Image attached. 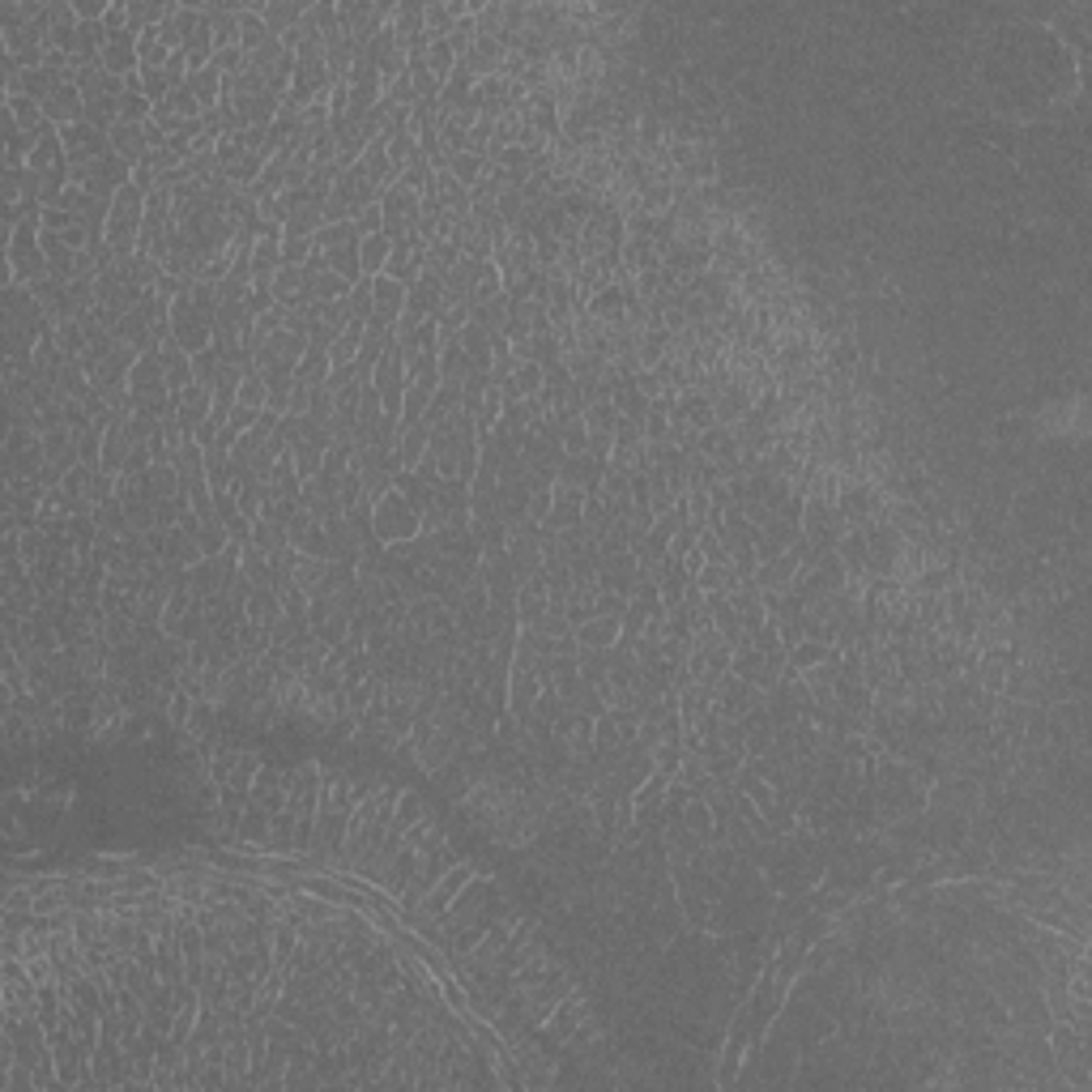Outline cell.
I'll return each mask as SVG.
<instances>
[{"label": "cell", "mask_w": 1092, "mask_h": 1092, "mask_svg": "<svg viewBox=\"0 0 1092 1092\" xmlns=\"http://www.w3.org/2000/svg\"><path fill=\"white\" fill-rule=\"evenodd\" d=\"M222 367H226V359H222L218 346L197 350V355H192V385L214 388V385H218V376H222Z\"/></svg>", "instance_id": "24"}, {"label": "cell", "mask_w": 1092, "mask_h": 1092, "mask_svg": "<svg viewBox=\"0 0 1092 1092\" xmlns=\"http://www.w3.org/2000/svg\"><path fill=\"white\" fill-rule=\"evenodd\" d=\"M418 521H422V512H418L415 503H410V500L393 487L388 496H380V500H376V512H372V538H376L380 546L410 542V538H418Z\"/></svg>", "instance_id": "1"}, {"label": "cell", "mask_w": 1092, "mask_h": 1092, "mask_svg": "<svg viewBox=\"0 0 1092 1092\" xmlns=\"http://www.w3.org/2000/svg\"><path fill=\"white\" fill-rule=\"evenodd\" d=\"M388 256H393V240L385 231L359 240V261H363V277H380L388 270Z\"/></svg>", "instance_id": "15"}, {"label": "cell", "mask_w": 1092, "mask_h": 1092, "mask_svg": "<svg viewBox=\"0 0 1092 1092\" xmlns=\"http://www.w3.org/2000/svg\"><path fill=\"white\" fill-rule=\"evenodd\" d=\"M270 39H273V35H270V26H265L261 9H256V5H240V47L252 56V51L265 47Z\"/></svg>", "instance_id": "19"}, {"label": "cell", "mask_w": 1092, "mask_h": 1092, "mask_svg": "<svg viewBox=\"0 0 1092 1092\" xmlns=\"http://www.w3.org/2000/svg\"><path fill=\"white\" fill-rule=\"evenodd\" d=\"M445 171H448L457 184H466V188H474L478 180H487V175H491V158H487V154L461 150V154H452V158H448V167H445Z\"/></svg>", "instance_id": "14"}, {"label": "cell", "mask_w": 1092, "mask_h": 1092, "mask_svg": "<svg viewBox=\"0 0 1092 1092\" xmlns=\"http://www.w3.org/2000/svg\"><path fill=\"white\" fill-rule=\"evenodd\" d=\"M5 120H9V125H17L22 132H35V129L47 125V120H43V102H35L30 95H5Z\"/></svg>", "instance_id": "13"}, {"label": "cell", "mask_w": 1092, "mask_h": 1092, "mask_svg": "<svg viewBox=\"0 0 1092 1092\" xmlns=\"http://www.w3.org/2000/svg\"><path fill=\"white\" fill-rule=\"evenodd\" d=\"M474 879V862H452V867L440 875L436 883H431V892L422 896V905H418V913L422 918H440V913L448 909L452 901H457V892L466 888V883Z\"/></svg>", "instance_id": "4"}, {"label": "cell", "mask_w": 1092, "mask_h": 1092, "mask_svg": "<svg viewBox=\"0 0 1092 1092\" xmlns=\"http://www.w3.org/2000/svg\"><path fill=\"white\" fill-rule=\"evenodd\" d=\"M329 372H333V363H329V350L307 346V355L299 359V367H295V380H299V385H307V388H321L325 380H329Z\"/></svg>", "instance_id": "20"}, {"label": "cell", "mask_w": 1092, "mask_h": 1092, "mask_svg": "<svg viewBox=\"0 0 1092 1092\" xmlns=\"http://www.w3.org/2000/svg\"><path fill=\"white\" fill-rule=\"evenodd\" d=\"M158 111H167V116H175V120H201V116H205L201 99L192 95V86H188V81H184V86H175L171 95L158 102Z\"/></svg>", "instance_id": "23"}, {"label": "cell", "mask_w": 1092, "mask_h": 1092, "mask_svg": "<svg viewBox=\"0 0 1092 1092\" xmlns=\"http://www.w3.org/2000/svg\"><path fill=\"white\" fill-rule=\"evenodd\" d=\"M307 282H312V277H307L303 265H282V270L273 273V299L282 307H291L299 295H307Z\"/></svg>", "instance_id": "17"}, {"label": "cell", "mask_w": 1092, "mask_h": 1092, "mask_svg": "<svg viewBox=\"0 0 1092 1092\" xmlns=\"http://www.w3.org/2000/svg\"><path fill=\"white\" fill-rule=\"evenodd\" d=\"M125 90H141V69H137V73H129V77H125ZM141 95H146V90H141Z\"/></svg>", "instance_id": "38"}, {"label": "cell", "mask_w": 1092, "mask_h": 1092, "mask_svg": "<svg viewBox=\"0 0 1092 1092\" xmlns=\"http://www.w3.org/2000/svg\"><path fill=\"white\" fill-rule=\"evenodd\" d=\"M380 214H385V235L388 240H410V235H418L422 226V197L410 188H401V184H393V188L380 197Z\"/></svg>", "instance_id": "2"}, {"label": "cell", "mask_w": 1092, "mask_h": 1092, "mask_svg": "<svg viewBox=\"0 0 1092 1092\" xmlns=\"http://www.w3.org/2000/svg\"><path fill=\"white\" fill-rule=\"evenodd\" d=\"M77 457H81V466H90V470H102V431H81L77 436Z\"/></svg>", "instance_id": "35"}, {"label": "cell", "mask_w": 1092, "mask_h": 1092, "mask_svg": "<svg viewBox=\"0 0 1092 1092\" xmlns=\"http://www.w3.org/2000/svg\"><path fill=\"white\" fill-rule=\"evenodd\" d=\"M210 410H214V388L192 385V388H184V393L175 397V422H180L188 436L201 427L205 418H210Z\"/></svg>", "instance_id": "8"}, {"label": "cell", "mask_w": 1092, "mask_h": 1092, "mask_svg": "<svg viewBox=\"0 0 1092 1092\" xmlns=\"http://www.w3.org/2000/svg\"><path fill=\"white\" fill-rule=\"evenodd\" d=\"M363 240V235H359V226L355 222H325L321 231H316V248L321 252H337V248H346V244H359Z\"/></svg>", "instance_id": "26"}, {"label": "cell", "mask_w": 1092, "mask_h": 1092, "mask_svg": "<svg viewBox=\"0 0 1092 1092\" xmlns=\"http://www.w3.org/2000/svg\"><path fill=\"white\" fill-rule=\"evenodd\" d=\"M329 256V270L333 273H342L350 286L359 282V277H363V261H359V244H346V248H337V252H325Z\"/></svg>", "instance_id": "30"}, {"label": "cell", "mask_w": 1092, "mask_h": 1092, "mask_svg": "<svg viewBox=\"0 0 1092 1092\" xmlns=\"http://www.w3.org/2000/svg\"><path fill=\"white\" fill-rule=\"evenodd\" d=\"M406 291H410V286H401L397 277L380 273V277H376V303H372V321H385V325H393V329H397L401 312H406Z\"/></svg>", "instance_id": "9"}, {"label": "cell", "mask_w": 1092, "mask_h": 1092, "mask_svg": "<svg viewBox=\"0 0 1092 1092\" xmlns=\"http://www.w3.org/2000/svg\"><path fill=\"white\" fill-rule=\"evenodd\" d=\"M363 333H367V321H350L342 333H337V342L329 346V363L333 367H350L359 359V350H363Z\"/></svg>", "instance_id": "16"}, {"label": "cell", "mask_w": 1092, "mask_h": 1092, "mask_svg": "<svg viewBox=\"0 0 1092 1092\" xmlns=\"http://www.w3.org/2000/svg\"><path fill=\"white\" fill-rule=\"evenodd\" d=\"M312 252H316L312 240H299V235H286L282 240V265H307Z\"/></svg>", "instance_id": "36"}, {"label": "cell", "mask_w": 1092, "mask_h": 1092, "mask_svg": "<svg viewBox=\"0 0 1092 1092\" xmlns=\"http://www.w3.org/2000/svg\"><path fill=\"white\" fill-rule=\"evenodd\" d=\"M325 226V210L321 205H303V210H295L291 218H286L282 235H299V240H316V231Z\"/></svg>", "instance_id": "27"}, {"label": "cell", "mask_w": 1092, "mask_h": 1092, "mask_svg": "<svg viewBox=\"0 0 1092 1092\" xmlns=\"http://www.w3.org/2000/svg\"><path fill=\"white\" fill-rule=\"evenodd\" d=\"M355 226H359V235H363V240H367V235H380V231H385V214H380V205H367V210L355 218Z\"/></svg>", "instance_id": "37"}, {"label": "cell", "mask_w": 1092, "mask_h": 1092, "mask_svg": "<svg viewBox=\"0 0 1092 1092\" xmlns=\"http://www.w3.org/2000/svg\"><path fill=\"white\" fill-rule=\"evenodd\" d=\"M99 65L107 69V73H116V77L137 73V69H141V56H137V35H132V30H116V35H107V43H102Z\"/></svg>", "instance_id": "6"}, {"label": "cell", "mask_w": 1092, "mask_h": 1092, "mask_svg": "<svg viewBox=\"0 0 1092 1092\" xmlns=\"http://www.w3.org/2000/svg\"><path fill=\"white\" fill-rule=\"evenodd\" d=\"M307 295H312V303H337V299L350 295V282L342 273L325 270V273H316L312 282H307Z\"/></svg>", "instance_id": "25"}, {"label": "cell", "mask_w": 1092, "mask_h": 1092, "mask_svg": "<svg viewBox=\"0 0 1092 1092\" xmlns=\"http://www.w3.org/2000/svg\"><path fill=\"white\" fill-rule=\"evenodd\" d=\"M619 632H623V619H615V615H593V619L572 627L581 648H615L619 645Z\"/></svg>", "instance_id": "10"}, {"label": "cell", "mask_w": 1092, "mask_h": 1092, "mask_svg": "<svg viewBox=\"0 0 1092 1092\" xmlns=\"http://www.w3.org/2000/svg\"><path fill=\"white\" fill-rule=\"evenodd\" d=\"M431 448V427L427 422H415V427H401L393 440V466L397 470H415Z\"/></svg>", "instance_id": "7"}, {"label": "cell", "mask_w": 1092, "mask_h": 1092, "mask_svg": "<svg viewBox=\"0 0 1092 1092\" xmlns=\"http://www.w3.org/2000/svg\"><path fill=\"white\" fill-rule=\"evenodd\" d=\"M585 427L589 431H615V422H619V406H615L611 397H602V401H593V406H585Z\"/></svg>", "instance_id": "34"}, {"label": "cell", "mask_w": 1092, "mask_h": 1092, "mask_svg": "<svg viewBox=\"0 0 1092 1092\" xmlns=\"http://www.w3.org/2000/svg\"><path fill=\"white\" fill-rule=\"evenodd\" d=\"M256 9H261V17H265V26H270L273 39H282L286 30H295L307 17V5H282V0H273V5H256Z\"/></svg>", "instance_id": "18"}, {"label": "cell", "mask_w": 1092, "mask_h": 1092, "mask_svg": "<svg viewBox=\"0 0 1092 1092\" xmlns=\"http://www.w3.org/2000/svg\"><path fill=\"white\" fill-rule=\"evenodd\" d=\"M474 372L470 355L461 350V342H440V380H466Z\"/></svg>", "instance_id": "28"}, {"label": "cell", "mask_w": 1092, "mask_h": 1092, "mask_svg": "<svg viewBox=\"0 0 1092 1092\" xmlns=\"http://www.w3.org/2000/svg\"><path fill=\"white\" fill-rule=\"evenodd\" d=\"M188 86H192V95L201 99V107L210 111V107H218V102H222L226 77H222L214 65H205V69H197V73H188Z\"/></svg>", "instance_id": "21"}, {"label": "cell", "mask_w": 1092, "mask_h": 1092, "mask_svg": "<svg viewBox=\"0 0 1092 1092\" xmlns=\"http://www.w3.org/2000/svg\"><path fill=\"white\" fill-rule=\"evenodd\" d=\"M107 141H111V154H120L129 167L150 162V146H146V132H141V125H116L107 132Z\"/></svg>", "instance_id": "11"}, {"label": "cell", "mask_w": 1092, "mask_h": 1092, "mask_svg": "<svg viewBox=\"0 0 1092 1092\" xmlns=\"http://www.w3.org/2000/svg\"><path fill=\"white\" fill-rule=\"evenodd\" d=\"M150 116H154V102L141 90H125L120 95V125H146Z\"/></svg>", "instance_id": "31"}, {"label": "cell", "mask_w": 1092, "mask_h": 1092, "mask_svg": "<svg viewBox=\"0 0 1092 1092\" xmlns=\"http://www.w3.org/2000/svg\"><path fill=\"white\" fill-rule=\"evenodd\" d=\"M427 69H431V77H436L440 86H445V81L457 73V51H452L448 35H436V39L427 43Z\"/></svg>", "instance_id": "22"}, {"label": "cell", "mask_w": 1092, "mask_h": 1092, "mask_svg": "<svg viewBox=\"0 0 1092 1092\" xmlns=\"http://www.w3.org/2000/svg\"><path fill=\"white\" fill-rule=\"evenodd\" d=\"M56 346L65 359H81L86 355V329H81V321H60L56 325Z\"/></svg>", "instance_id": "32"}, {"label": "cell", "mask_w": 1092, "mask_h": 1092, "mask_svg": "<svg viewBox=\"0 0 1092 1092\" xmlns=\"http://www.w3.org/2000/svg\"><path fill=\"white\" fill-rule=\"evenodd\" d=\"M43 120H47V125H56V129L86 120V95H81L73 81L56 86V90H51V95L43 99Z\"/></svg>", "instance_id": "5"}, {"label": "cell", "mask_w": 1092, "mask_h": 1092, "mask_svg": "<svg viewBox=\"0 0 1092 1092\" xmlns=\"http://www.w3.org/2000/svg\"><path fill=\"white\" fill-rule=\"evenodd\" d=\"M470 325V303L461 307H445V312H436V329H440V342H457L461 329Z\"/></svg>", "instance_id": "33"}, {"label": "cell", "mask_w": 1092, "mask_h": 1092, "mask_svg": "<svg viewBox=\"0 0 1092 1092\" xmlns=\"http://www.w3.org/2000/svg\"><path fill=\"white\" fill-rule=\"evenodd\" d=\"M158 359H162V372H167V385H171L175 397H180L184 388H192V355L188 350L175 346V342H162Z\"/></svg>", "instance_id": "12"}, {"label": "cell", "mask_w": 1092, "mask_h": 1092, "mask_svg": "<svg viewBox=\"0 0 1092 1092\" xmlns=\"http://www.w3.org/2000/svg\"><path fill=\"white\" fill-rule=\"evenodd\" d=\"M60 146H65L69 167H90V162H99L102 154H111L107 132H99L95 125H86V120L60 129Z\"/></svg>", "instance_id": "3"}, {"label": "cell", "mask_w": 1092, "mask_h": 1092, "mask_svg": "<svg viewBox=\"0 0 1092 1092\" xmlns=\"http://www.w3.org/2000/svg\"><path fill=\"white\" fill-rule=\"evenodd\" d=\"M346 303H350V316H355V321H372V303H376V277H359V282L350 286Z\"/></svg>", "instance_id": "29"}]
</instances>
